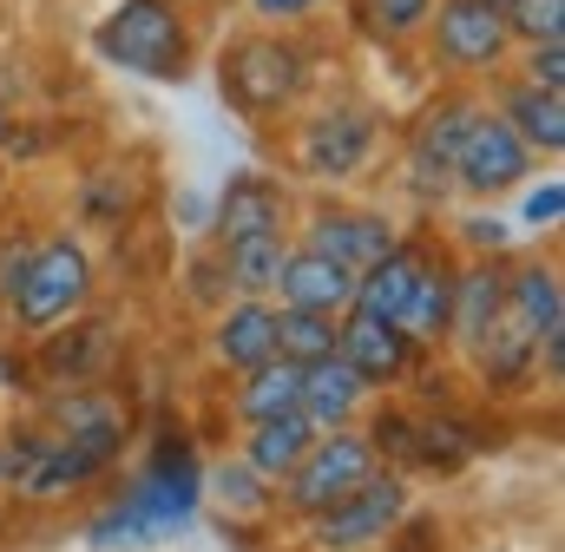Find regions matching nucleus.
I'll return each instance as SVG.
<instances>
[{
	"instance_id": "obj_24",
	"label": "nucleus",
	"mask_w": 565,
	"mask_h": 552,
	"mask_svg": "<svg viewBox=\"0 0 565 552\" xmlns=\"http://www.w3.org/2000/svg\"><path fill=\"white\" fill-rule=\"evenodd\" d=\"M447 309H454V283L427 264L422 283H415L408 302H402V316H395V329H402L408 342H415V336H440V329H447Z\"/></svg>"
},
{
	"instance_id": "obj_8",
	"label": "nucleus",
	"mask_w": 565,
	"mask_h": 552,
	"mask_svg": "<svg viewBox=\"0 0 565 552\" xmlns=\"http://www.w3.org/2000/svg\"><path fill=\"white\" fill-rule=\"evenodd\" d=\"M402 480H362L349 500H335L329 513H322V546H369V540H382L395 520H402Z\"/></svg>"
},
{
	"instance_id": "obj_10",
	"label": "nucleus",
	"mask_w": 565,
	"mask_h": 552,
	"mask_svg": "<svg viewBox=\"0 0 565 552\" xmlns=\"http://www.w3.org/2000/svg\"><path fill=\"white\" fill-rule=\"evenodd\" d=\"M362 375L342 362V355H316V362H302V395H296V414L316 427V434H329V427H342L355 402H362Z\"/></svg>"
},
{
	"instance_id": "obj_28",
	"label": "nucleus",
	"mask_w": 565,
	"mask_h": 552,
	"mask_svg": "<svg viewBox=\"0 0 565 552\" xmlns=\"http://www.w3.org/2000/svg\"><path fill=\"white\" fill-rule=\"evenodd\" d=\"M526 73H533V86H546V93H565V40H540Z\"/></svg>"
},
{
	"instance_id": "obj_4",
	"label": "nucleus",
	"mask_w": 565,
	"mask_h": 552,
	"mask_svg": "<svg viewBox=\"0 0 565 552\" xmlns=\"http://www.w3.org/2000/svg\"><path fill=\"white\" fill-rule=\"evenodd\" d=\"M86 276L93 270H86L79 244H46V251H33L26 270L13 276V309H20V322H26V329H46V322H60L66 309H79Z\"/></svg>"
},
{
	"instance_id": "obj_23",
	"label": "nucleus",
	"mask_w": 565,
	"mask_h": 552,
	"mask_svg": "<svg viewBox=\"0 0 565 552\" xmlns=\"http://www.w3.org/2000/svg\"><path fill=\"white\" fill-rule=\"evenodd\" d=\"M454 296H460V302L447 309V322H454L467 342H480V336H487V322L507 309V283H500L493 270H473L467 283H454Z\"/></svg>"
},
{
	"instance_id": "obj_9",
	"label": "nucleus",
	"mask_w": 565,
	"mask_h": 552,
	"mask_svg": "<svg viewBox=\"0 0 565 552\" xmlns=\"http://www.w3.org/2000/svg\"><path fill=\"white\" fill-rule=\"evenodd\" d=\"M369 145H375V119H369L362 106H335V113H322V119L302 132V164H309L316 178H349V171L369 158Z\"/></svg>"
},
{
	"instance_id": "obj_19",
	"label": "nucleus",
	"mask_w": 565,
	"mask_h": 552,
	"mask_svg": "<svg viewBox=\"0 0 565 552\" xmlns=\"http://www.w3.org/2000/svg\"><path fill=\"white\" fill-rule=\"evenodd\" d=\"M217 355H224L231 369H257V362H270V355H277V309H264V302L231 309L224 329H217Z\"/></svg>"
},
{
	"instance_id": "obj_11",
	"label": "nucleus",
	"mask_w": 565,
	"mask_h": 552,
	"mask_svg": "<svg viewBox=\"0 0 565 552\" xmlns=\"http://www.w3.org/2000/svg\"><path fill=\"white\" fill-rule=\"evenodd\" d=\"M422 270H427V251H402V244H388L369 270H355V289H349L355 316H382V322H395L402 302H408V289L422 283Z\"/></svg>"
},
{
	"instance_id": "obj_5",
	"label": "nucleus",
	"mask_w": 565,
	"mask_h": 552,
	"mask_svg": "<svg viewBox=\"0 0 565 552\" xmlns=\"http://www.w3.org/2000/svg\"><path fill=\"white\" fill-rule=\"evenodd\" d=\"M302 86V53L282 40H237L224 60V93L250 113H277L282 99H296Z\"/></svg>"
},
{
	"instance_id": "obj_22",
	"label": "nucleus",
	"mask_w": 565,
	"mask_h": 552,
	"mask_svg": "<svg viewBox=\"0 0 565 552\" xmlns=\"http://www.w3.org/2000/svg\"><path fill=\"white\" fill-rule=\"evenodd\" d=\"M282 231H257V237H244V244H231V283L244 289V296H264V289H277L282 276Z\"/></svg>"
},
{
	"instance_id": "obj_30",
	"label": "nucleus",
	"mask_w": 565,
	"mask_h": 552,
	"mask_svg": "<svg viewBox=\"0 0 565 552\" xmlns=\"http://www.w3.org/2000/svg\"><path fill=\"white\" fill-rule=\"evenodd\" d=\"M257 7V20H296V13H309L316 0H250Z\"/></svg>"
},
{
	"instance_id": "obj_33",
	"label": "nucleus",
	"mask_w": 565,
	"mask_h": 552,
	"mask_svg": "<svg viewBox=\"0 0 565 552\" xmlns=\"http://www.w3.org/2000/svg\"><path fill=\"white\" fill-rule=\"evenodd\" d=\"M500 7H507V0H500Z\"/></svg>"
},
{
	"instance_id": "obj_13",
	"label": "nucleus",
	"mask_w": 565,
	"mask_h": 552,
	"mask_svg": "<svg viewBox=\"0 0 565 552\" xmlns=\"http://www.w3.org/2000/svg\"><path fill=\"white\" fill-rule=\"evenodd\" d=\"M335 355L362 375V382H395L408 369V336L382 316H355L349 329H335Z\"/></svg>"
},
{
	"instance_id": "obj_29",
	"label": "nucleus",
	"mask_w": 565,
	"mask_h": 552,
	"mask_svg": "<svg viewBox=\"0 0 565 552\" xmlns=\"http://www.w3.org/2000/svg\"><path fill=\"white\" fill-rule=\"evenodd\" d=\"M565 217V184H540L526 198V224H559Z\"/></svg>"
},
{
	"instance_id": "obj_12",
	"label": "nucleus",
	"mask_w": 565,
	"mask_h": 552,
	"mask_svg": "<svg viewBox=\"0 0 565 552\" xmlns=\"http://www.w3.org/2000/svg\"><path fill=\"white\" fill-rule=\"evenodd\" d=\"M473 119H480V106H467V99H447V106H434L422 119V132H415V184L422 191H447L454 184V151H460Z\"/></svg>"
},
{
	"instance_id": "obj_15",
	"label": "nucleus",
	"mask_w": 565,
	"mask_h": 552,
	"mask_svg": "<svg viewBox=\"0 0 565 552\" xmlns=\"http://www.w3.org/2000/svg\"><path fill=\"white\" fill-rule=\"evenodd\" d=\"M282 224V191L270 178H231L224 184V198H217V237L224 244H244V237H257V231H277Z\"/></svg>"
},
{
	"instance_id": "obj_17",
	"label": "nucleus",
	"mask_w": 565,
	"mask_h": 552,
	"mask_svg": "<svg viewBox=\"0 0 565 552\" xmlns=\"http://www.w3.org/2000/svg\"><path fill=\"white\" fill-rule=\"evenodd\" d=\"M500 119L526 138V145H540V151H565V99L546 93V86H533V79L507 93V113Z\"/></svg>"
},
{
	"instance_id": "obj_27",
	"label": "nucleus",
	"mask_w": 565,
	"mask_h": 552,
	"mask_svg": "<svg viewBox=\"0 0 565 552\" xmlns=\"http://www.w3.org/2000/svg\"><path fill=\"white\" fill-rule=\"evenodd\" d=\"M369 7H375V26H382V33H415L434 0H369Z\"/></svg>"
},
{
	"instance_id": "obj_31",
	"label": "nucleus",
	"mask_w": 565,
	"mask_h": 552,
	"mask_svg": "<svg viewBox=\"0 0 565 552\" xmlns=\"http://www.w3.org/2000/svg\"><path fill=\"white\" fill-rule=\"evenodd\" d=\"M467 237L487 251V244H507V224H500V217H473V224H467Z\"/></svg>"
},
{
	"instance_id": "obj_32",
	"label": "nucleus",
	"mask_w": 565,
	"mask_h": 552,
	"mask_svg": "<svg viewBox=\"0 0 565 552\" xmlns=\"http://www.w3.org/2000/svg\"><path fill=\"white\" fill-rule=\"evenodd\" d=\"M0 138H7V106H0Z\"/></svg>"
},
{
	"instance_id": "obj_3",
	"label": "nucleus",
	"mask_w": 565,
	"mask_h": 552,
	"mask_svg": "<svg viewBox=\"0 0 565 552\" xmlns=\"http://www.w3.org/2000/svg\"><path fill=\"white\" fill-rule=\"evenodd\" d=\"M362 480H375V440L329 427V440H309V454L289 467V500L302 513H329L335 500H349Z\"/></svg>"
},
{
	"instance_id": "obj_18",
	"label": "nucleus",
	"mask_w": 565,
	"mask_h": 552,
	"mask_svg": "<svg viewBox=\"0 0 565 552\" xmlns=\"http://www.w3.org/2000/svg\"><path fill=\"white\" fill-rule=\"evenodd\" d=\"M507 309L520 316V329L533 342H553L565 336V309H559V276L553 270H520L507 283Z\"/></svg>"
},
{
	"instance_id": "obj_16",
	"label": "nucleus",
	"mask_w": 565,
	"mask_h": 552,
	"mask_svg": "<svg viewBox=\"0 0 565 552\" xmlns=\"http://www.w3.org/2000/svg\"><path fill=\"white\" fill-rule=\"evenodd\" d=\"M388 244H395V237H388V224H382V217H362V211H329V217H316V244H309V251L335 257L342 270H369Z\"/></svg>"
},
{
	"instance_id": "obj_6",
	"label": "nucleus",
	"mask_w": 565,
	"mask_h": 552,
	"mask_svg": "<svg viewBox=\"0 0 565 552\" xmlns=\"http://www.w3.org/2000/svg\"><path fill=\"white\" fill-rule=\"evenodd\" d=\"M507 7L500 0H440L434 13V46L447 66H493L507 53Z\"/></svg>"
},
{
	"instance_id": "obj_26",
	"label": "nucleus",
	"mask_w": 565,
	"mask_h": 552,
	"mask_svg": "<svg viewBox=\"0 0 565 552\" xmlns=\"http://www.w3.org/2000/svg\"><path fill=\"white\" fill-rule=\"evenodd\" d=\"M507 33L540 40H565V0H507Z\"/></svg>"
},
{
	"instance_id": "obj_1",
	"label": "nucleus",
	"mask_w": 565,
	"mask_h": 552,
	"mask_svg": "<svg viewBox=\"0 0 565 552\" xmlns=\"http://www.w3.org/2000/svg\"><path fill=\"white\" fill-rule=\"evenodd\" d=\"M191 507H198V460H191L184 440H164L158 460H151V474H145L113 513L93 520V546L99 552L158 546V540H171V533L191 527Z\"/></svg>"
},
{
	"instance_id": "obj_7",
	"label": "nucleus",
	"mask_w": 565,
	"mask_h": 552,
	"mask_svg": "<svg viewBox=\"0 0 565 552\" xmlns=\"http://www.w3.org/2000/svg\"><path fill=\"white\" fill-rule=\"evenodd\" d=\"M526 178V138L513 132L507 119H473L467 138H460V151H454V184H467V191H507V184H520Z\"/></svg>"
},
{
	"instance_id": "obj_25",
	"label": "nucleus",
	"mask_w": 565,
	"mask_h": 552,
	"mask_svg": "<svg viewBox=\"0 0 565 552\" xmlns=\"http://www.w3.org/2000/svg\"><path fill=\"white\" fill-rule=\"evenodd\" d=\"M277 355H289V362L335 355V316H316V309H289V316H277Z\"/></svg>"
},
{
	"instance_id": "obj_21",
	"label": "nucleus",
	"mask_w": 565,
	"mask_h": 552,
	"mask_svg": "<svg viewBox=\"0 0 565 552\" xmlns=\"http://www.w3.org/2000/svg\"><path fill=\"white\" fill-rule=\"evenodd\" d=\"M309 440H316V427L302 421V414H270V421H257V440H250V467L257 474H289L302 454H309Z\"/></svg>"
},
{
	"instance_id": "obj_2",
	"label": "nucleus",
	"mask_w": 565,
	"mask_h": 552,
	"mask_svg": "<svg viewBox=\"0 0 565 552\" xmlns=\"http://www.w3.org/2000/svg\"><path fill=\"white\" fill-rule=\"evenodd\" d=\"M93 46H99V60H113L119 73H139V79H178L191 60L184 13L171 0H119L99 20Z\"/></svg>"
},
{
	"instance_id": "obj_14",
	"label": "nucleus",
	"mask_w": 565,
	"mask_h": 552,
	"mask_svg": "<svg viewBox=\"0 0 565 552\" xmlns=\"http://www.w3.org/2000/svg\"><path fill=\"white\" fill-rule=\"evenodd\" d=\"M277 289H282V302H289V309L335 316V309L349 302V289H355V270H342V264H335V257H322V251H296V257H282Z\"/></svg>"
},
{
	"instance_id": "obj_20",
	"label": "nucleus",
	"mask_w": 565,
	"mask_h": 552,
	"mask_svg": "<svg viewBox=\"0 0 565 552\" xmlns=\"http://www.w3.org/2000/svg\"><path fill=\"white\" fill-rule=\"evenodd\" d=\"M296 395H302V362L270 355V362H257V369H250V389L237 395V408L250 414V421H270V414L296 408Z\"/></svg>"
}]
</instances>
